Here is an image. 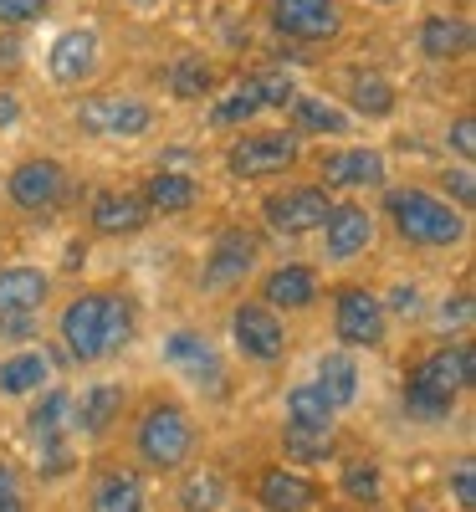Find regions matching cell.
I'll list each match as a JSON object with an SVG mask.
<instances>
[{"label":"cell","instance_id":"1","mask_svg":"<svg viewBox=\"0 0 476 512\" xmlns=\"http://www.w3.org/2000/svg\"><path fill=\"white\" fill-rule=\"evenodd\" d=\"M134 328H139V313L123 292H82L57 318V333L77 364H98V359L128 349L134 344Z\"/></svg>","mask_w":476,"mask_h":512},{"label":"cell","instance_id":"2","mask_svg":"<svg viewBox=\"0 0 476 512\" xmlns=\"http://www.w3.org/2000/svg\"><path fill=\"white\" fill-rule=\"evenodd\" d=\"M195 420L175 400H154L139 425H134V456L149 472H185V461L195 456Z\"/></svg>","mask_w":476,"mask_h":512},{"label":"cell","instance_id":"3","mask_svg":"<svg viewBox=\"0 0 476 512\" xmlns=\"http://www.w3.org/2000/svg\"><path fill=\"white\" fill-rule=\"evenodd\" d=\"M384 216L395 221V231L410 246H456L466 236V216L451 210V200L430 195V190H389L384 195Z\"/></svg>","mask_w":476,"mask_h":512},{"label":"cell","instance_id":"4","mask_svg":"<svg viewBox=\"0 0 476 512\" xmlns=\"http://www.w3.org/2000/svg\"><path fill=\"white\" fill-rule=\"evenodd\" d=\"M72 123L93 139H144L154 128V108L134 93H93L72 108Z\"/></svg>","mask_w":476,"mask_h":512},{"label":"cell","instance_id":"5","mask_svg":"<svg viewBox=\"0 0 476 512\" xmlns=\"http://www.w3.org/2000/svg\"><path fill=\"white\" fill-rule=\"evenodd\" d=\"M159 359H164V369H175L180 379H190L195 390L226 395V364H221V354H215V344H210L205 333H195V328H175V333H164Z\"/></svg>","mask_w":476,"mask_h":512},{"label":"cell","instance_id":"6","mask_svg":"<svg viewBox=\"0 0 476 512\" xmlns=\"http://www.w3.org/2000/svg\"><path fill=\"white\" fill-rule=\"evenodd\" d=\"M384 297H374L369 287H338L333 292V333L343 349H379L384 344Z\"/></svg>","mask_w":476,"mask_h":512},{"label":"cell","instance_id":"7","mask_svg":"<svg viewBox=\"0 0 476 512\" xmlns=\"http://www.w3.org/2000/svg\"><path fill=\"white\" fill-rule=\"evenodd\" d=\"M297 154H302V144L287 128H277V134H246L226 149V169L236 180H262V175H282L287 164H297Z\"/></svg>","mask_w":476,"mask_h":512},{"label":"cell","instance_id":"8","mask_svg":"<svg viewBox=\"0 0 476 512\" xmlns=\"http://www.w3.org/2000/svg\"><path fill=\"white\" fill-rule=\"evenodd\" d=\"M231 338H236V354L251 364H277L287 354V328L267 303H236Z\"/></svg>","mask_w":476,"mask_h":512},{"label":"cell","instance_id":"9","mask_svg":"<svg viewBox=\"0 0 476 512\" xmlns=\"http://www.w3.org/2000/svg\"><path fill=\"white\" fill-rule=\"evenodd\" d=\"M328 210H333V200H328V190H318V185H292V190H277V195L262 200L267 226L282 231V236H308V231H318V226L328 221Z\"/></svg>","mask_w":476,"mask_h":512},{"label":"cell","instance_id":"10","mask_svg":"<svg viewBox=\"0 0 476 512\" xmlns=\"http://www.w3.org/2000/svg\"><path fill=\"white\" fill-rule=\"evenodd\" d=\"M267 16H272L277 36H287V41H333L343 31L338 0H272Z\"/></svg>","mask_w":476,"mask_h":512},{"label":"cell","instance_id":"11","mask_svg":"<svg viewBox=\"0 0 476 512\" xmlns=\"http://www.w3.org/2000/svg\"><path fill=\"white\" fill-rule=\"evenodd\" d=\"M98 52H103V36L93 26H67L52 47H47V72L62 88H82L93 72H98Z\"/></svg>","mask_w":476,"mask_h":512},{"label":"cell","instance_id":"12","mask_svg":"<svg viewBox=\"0 0 476 512\" xmlns=\"http://www.w3.org/2000/svg\"><path fill=\"white\" fill-rule=\"evenodd\" d=\"M256 256H262V241H256L251 231H241V226L221 231V236H215V246H210V256H205L200 287L221 292V287H236V282H246V272L256 267Z\"/></svg>","mask_w":476,"mask_h":512},{"label":"cell","instance_id":"13","mask_svg":"<svg viewBox=\"0 0 476 512\" xmlns=\"http://www.w3.org/2000/svg\"><path fill=\"white\" fill-rule=\"evenodd\" d=\"M6 190H11V200L21 210H52L62 200V190H67V169L57 159H21L11 169Z\"/></svg>","mask_w":476,"mask_h":512},{"label":"cell","instance_id":"14","mask_svg":"<svg viewBox=\"0 0 476 512\" xmlns=\"http://www.w3.org/2000/svg\"><path fill=\"white\" fill-rule=\"evenodd\" d=\"M374 241V216L364 205H333L323 221V251L328 262H354L359 251H369Z\"/></svg>","mask_w":476,"mask_h":512},{"label":"cell","instance_id":"15","mask_svg":"<svg viewBox=\"0 0 476 512\" xmlns=\"http://www.w3.org/2000/svg\"><path fill=\"white\" fill-rule=\"evenodd\" d=\"M425 384H436L441 395H451V400H461L471 384H476V349L471 344H446V349H430L420 364H410Z\"/></svg>","mask_w":476,"mask_h":512},{"label":"cell","instance_id":"16","mask_svg":"<svg viewBox=\"0 0 476 512\" xmlns=\"http://www.w3.org/2000/svg\"><path fill=\"white\" fill-rule=\"evenodd\" d=\"M123 384H113V379H98V384H88L77 400H72V431L77 436H88V441H98V436H108L113 431V420L123 415Z\"/></svg>","mask_w":476,"mask_h":512},{"label":"cell","instance_id":"17","mask_svg":"<svg viewBox=\"0 0 476 512\" xmlns=\"http://www.w3.org/2000/svg\"><path fill=\"white\" fill-rule=\"evenodd\" d=\"M144 507H149V492L134 466H108L88 487V512H144Z\"/></svg>","mask_w":476,"mask_h":512},{"label":"cell","instance_id":"18","mask_svg":"<svg viewBox=\"0 0 476 512\" xmlns=\"http://www.w3.org/2000/svg\"><path fill=\"white\" fill-rule=\"evenodd\" d=\"M256 502L267 512H313L318 482H308L302 472H292V466H267V472L256 477Z\"/></svg>","mask_w":476,"mask_h":512},{"label":"cell","instance_id":"19","mask_svg":"<svg viewBox=\"0 0 476 512\" xmlns=\"http://www.w3.org/2000/svg\"><path fill=\"white\" fill-rule=\"evenodd\" d=\"M88 221L98 236H134L149 226V205L139 190H103L88 210Z\"/></svg>","mask_w":476,"mask_h":512},{"label":"cell","instance_id":"20","mask_svg":"<svg viewBox=\"0 0 476 512\" xmlns=\"http://www.w3.org/2000/svg\"><path fill=\"white\" fill-rule=\"evenodd\" d=\"M323 180H328V190L384 185V154L379 149H333V154H323Z\"/></svg>","mask_w":476,"mask_h":512},{"label":"cell","instance_id":"21","mask_svg":"<svg viewBox=\"0 0 476 512\" xmlns=\"http://www.w3.org/2000/svg\"><path fill=\"white\" fill-rule=\"evenodd\" d=\"M47 292H52V277L41 267H0V318L41 313Z\"/></svg>","mask_w":476,"mask_h":512},{"label":"cell","instance_id":"22","mask_svg":"<svg viewBox=\"0 0 476 512\" xmlns=\"http://www.w3.org/2000/svg\"><path fill=\"white\" fill-rule=\"evenodd\" d=\"M262 303L272 308V313H302V308H313L318 303V272L313 267H277V272H267V282H262Z\"/></svg>","mask_w":476,"mask_h":512},{"label":"cell","instance_id":"23","mask_svg":"<svg viewBox=\"0 0 476 512\" xmlns=\"http://www.w3.org/2000/svg\"><path fill=\"white\" fill-rule=\"evenodd\" d=\"M420 52L430 62H461L471 52V21L466 16H425L420 21Z\"/></svg>","mask_w":476,"mask_h":512},{"label":"cell","instance_id":"24","mask_svg":"<svg viewBox=\"0 0 476 512\" xmlns=\"http://www.w3.org/2000/svg\"><path fill=\"white\" fill-rule=\"evenodd\" d=\"M144 205H149V216H185V210L200 200V185L190 175H175V169H159V175L144 180Z\"/></svg>","mask_w":476,"mask_h":512},{"label":"cell","instance_id":"25","mask_svg":"<svg viewBox=\"0 0 476 512\" xmlns=\"http://www.w3.org/2000/svg\"><path fill=\"white\" fill-rule=\"evenodd\" d=\"M47 379H52V359L41 349H21L11 359H0V395H11V400L36 395Z\"/></svg>","mask_w":476,"mask_h":512},{"label":"cell","instance_id":"26","mask_svg":"<svg viewBox=\"0 0 476 512\" xmlns=\"http://www.w3.org/2000/svg\"><path fill=\"white\" fill-rule=\"evenodd\" d=\"M318 390L328 395L333 410H349L359 400V364H354V354H343V349L323 354L318 359Z\"/></svg>","mask_w":476,"mask_h":512},{"label":"cell","instance_id":"27","mask_svg":"<svg viewBox=\"0 0 476 512\" xmlns=\"http://www.w3.org/2000/svg\"><path fill=\"white\" fill-rule=\"evenodd\" d=\"M287 113H292L297 134H349V113L333 108V103L318 98V93H297V98L287 103Z\"/></svg>","mask_w":476,"mask_h":512},{"label":"cell","instance_id":"28","mask_svg":"<svg viewBox=\"0 0 476 512\" xmlns=\"http://www.w3.org/2000/svg\"><path fill=\"white\" fill-rule=\"evenodd\" d=\"M287 425H308V431H333V405H328V395L318 390V379H302V384H292L287 390Z\"/></svg>","mask_w":476,"mask_h":512},{"label":"cell","instance_id":"29","mask_svg":"<svg viewBox=\"0 0 476 512\" xmlns=\"http://www.w3.org/2000/svg\"><path fill=\"white\" fill-rule=\"evenodd\" d=\"M164 88L175 93L180 103H200L215 93V67L205 57H175L164 67Z\"/></svg>","mask_w":476,"mask_h":512},{"label":"cell","instance_id":"30","mask_svg":"<svg viewBox=\"0 0 476 512\" xmlns=\"http://www.w3.org/2000/svg\"><path fill=\"white\" fill-rule=\"evenodd\" d=\"M175 502H180V512H221L226 507V477H221V466H195V472H185Z\"/></svg>","mask_w":476,"mask_h":512},{"label":"cell","instance_id":"31","mask_svg":"<svg viewBox=\"0 0 476 512\" xmlns=\"http://www.w3.org/2000/svg\"><path fill=\"white\" fill-rule=\"evenodd\" d=\"M338 436L333 431H308V425H282V456L292 466H323L333 461Z\"/></svg>","mask_w":476,"mask_h":512},{"label":"cell","instance_id":"32","mask_svg":"<svg viewBox=\"0 0 476 512\" xmlns=\"http://www.w3.org/2000/svg\"><path fill=\"white\" fill-rule=\"evenodd\" d=\"M451 410H456L451 395H441L436 384H425L415 369L405 374V415H410V420H420V425H441V420H451Z\"/></svg>","mask_w":476,"mask_h":512},{"label":"cell","instance_id":"33","mask_svg":"<svg viewBox=\"0 0 476 512\" xmlns=\"http://www.w3.org/2000/svg\"><path fill=\"white\" fill-rule=\"evenodd\" d=\"M349 103L364 118H389L395 113V82H389L384 72H354L349 77Z\"/></svg>","mask_w":476,"mask_h":512},{"label":"cell","instance_id":"34","mask_svg":"<svg viewBox=\"0 0 476 512\" xmlns=\"http://www.w3.org/2000/svg\"><path fill=\"white\" fill-rule=\"evenodd\" d=\"M338 487L349 502H379L384 497V472H379V461L374 456H354V461H343V472H338Z\"/></svg>","mask_w":476,"mask_h":512},{"label":"cell","instance_id":"35","mask_svg":"<svg viewBox=\"0 0 476 512\" xmlns=\"http://www.w3.org/2000/svg\"><path fill=\"white\" fill-rule=\"evenodd\" d=\"M256 113H262V98H256L251 77L241 82L236 93H226V98H215V103H210V123H215V128H241V123H251Z\"/></svg>","mask_w":476,"mask_h":512},{"label":"cell","instance_id":"36","mask_svg":"<svg viewBox=\"0 0 476 512\" xmlns=\"http://www.w3.org/2000/svg\"><path fill=\"white\" fill-rule=\"evenodd\" d=\"M251 88H256V98H262V108H287L297 98V82L287 72H256Z\"/></svg>","mask_w":476,"mask_h":512},{"label":"cell","instance_id":"37","mask_svg":"<svg viewBox=\"0 0 476 512\" xmlns=\"http://www.w3.org/2000/svg\"><path fill=\"white\" fill-rule=\"evenodd\" d=\"M41 16H52V0H0V31L36 26Z\"/></svg>","mask_w":476,"mask_h":512},{"label":"cell","instance_id":"38","mask_svg":"<svg viewBox=\"0 0 476 512\" xmlns=\"http://www.w3.org/2000/svg\"><path fill=\"white\" fill-rule=\"evenodd\" d=\"M451 497H456L461 512H476V461L471 456H461L451 466Z\"/></svg>","mask_w":476,"mask_h":512},{"label":"cell","instance_id":"39","mask_svg":"<svg viewBox=\"0 0 476 512\" xmlns=\"http://www.w3.org/2000/svg\"><path fill=\"white\" fill-rule=\"evenodd\" d=\"M0 512H26V492L11 461H0Z\"/></svg>","mask_w":476,"mask_h":512},{"label":"cell","instance_id":"40","mask_svg":"<svg viewBox=\"0 0 476 512\" xmlns=\"http://www.w3.org/2000/svg\"><path fill=\"white\" fill-rule=\"evenodd\" d=\"M420 287L415 282H400L395 292H389V303H384V313H400V318H420Z\"/></svg>","mask_w":476,"mask_h":512},{"label":"cell","instance_id":"41","mask_svg":"<svg viewBox=\"0 0 476 512\" xmlns=\"http://www.w3.org/2000/svg\"><path fill=\"white\" fill-rule=\"evenodd\" d=\"M446 139H451V149L471 164V159H476V118H471V113H461V118L451 123V134H446Z\"/></svg>","mask_w":476,"mask_h":512},{"label":"cell","instance_id":"42","mask_svg":"<svg viewBox=\"0 0 476 512\" xmlns=\"http://www.w3.org/2000/svg\"><path fill=\"white\" fill-rule=\"evenodd\" d=\"M21 67H26V47H21V36L0 31V77H16Z\"/></svg>","mask_w":476,"mask_h":512},{"label":"cell","instance_id":"43","mask_svg":"<svg viewBox=\"0 0 476 512\" xmlns=\"http://www.w3.org/2000/svg\"><path fill=\"white\" fill-rule=\"evenodd\" d=\"M446 190L456 195V205H461V210H471V205H476V175H471V169H451V175H446Z\"/></svg>","mask_w":476,"mask_h":512},{"label":"cell","instance_id":"44","mask_svg":"<svg viewBox=\"0 0 476 512\" xmlns=\"http://www.w3.org/2000/svg\"><path fill=\"white\" fill-rule=\"evenodd\" d=\"M21 118V103H16V93H6V88H0V128H11Z\"/></svg>","mask_w":476,"mask_h":512},{"label":"cell","instance_id":"45","mask_svg":"<svg viewBox=\"0 0 476 512\" xmlns=\"http://www.w3.org/2000/svg\"><path fill=\"white\" fill-rule=\"evenodd\" d=\"M134 11H154V6H164V0H128Z\"/></svg>","mask_w":476,"mask_h":512},{"label":"cell","instance_id":"46","mask_svg":"<svg viewBox=\"0 0 476 512\" xmlns=\"http://www.w3.org/2000/svg\"><path fill=\"white\" fill-rule=\"evenodd\" d=\"M415 512H425V507H415Z\"/></svg>","mask_w":476,"mask_h":512},{"label":"cell","instance_id":"47","mask_svg":"<svg viewBox=\"0 0 476 512\" xmlns=\"http://www.w3.org/2000/svg\"><path fill=\"white\" fill-rule=\"evenodd\" d=\"M384 6H389V0H384Z\"/></svg>","mask_w":476,"mask_h":512}]
</instances>
